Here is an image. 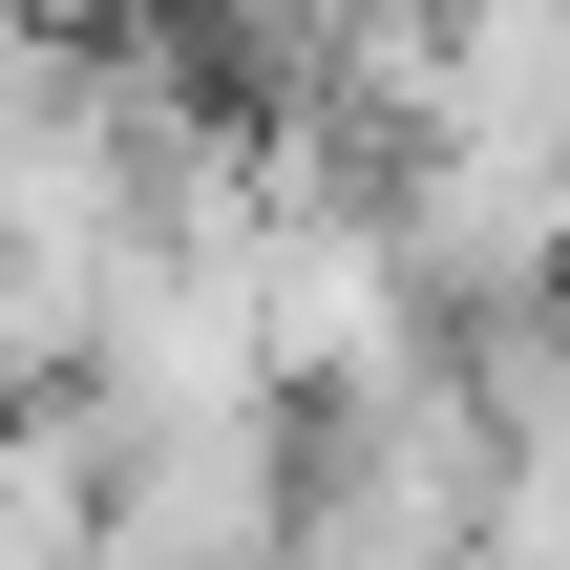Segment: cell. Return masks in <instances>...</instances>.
Returning a JSON list of instances; mask_svg holds the SVG:
<instances>
[{"label": "cell", "mask_w": 570, "mask_h": 570, "mask_svg": "<svg viewBox=\"0 0 570 570\" xmlns=\"http://www.w3.org/2000/svg\"><path fill=\"white\" fill-rule=\"evenodd\" d=\"M296 402H169V423H106V570H296Z\"/></svg>", "instance_id": "1"}, {"label": "cell", "mask_w": 570, "mask_h": 570, "mask_svg": "<svg viewBox=\"0 0 570 570\" xmlns=\"http://www.w3.org/2000/svg\"><path fill=\"white\" fill-rule=\"evenodd\" d=\"M296 570H465V529H423V508H296Z\"/></svg>", "instance_id": "2"}]
</instances>
